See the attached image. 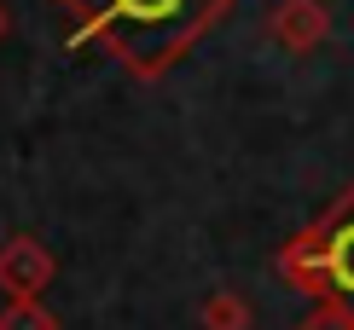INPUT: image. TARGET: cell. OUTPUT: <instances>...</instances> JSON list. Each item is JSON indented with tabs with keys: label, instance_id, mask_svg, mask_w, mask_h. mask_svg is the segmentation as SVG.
Masks as SVG:
<instances>
[{
	"label": "cell",
	"instance_id": "obj_4",
	"mask_svg": "<svg viewBox=\"0 0 354 330\" xmlns=\"http://www.w3.org/2000/svg\"><path fill=\"white\" fill-rule=\"evenodd\" d=\"M268 35L285 52H314L319 41L331 35V12L319 6V0H279L268 12Z\"/></svg>",
	"mask_w": 354,
	"mask_h": 330
},
{
	"label": "cell",
	"instance_id": "obj_3",
	"mask_svg": "<svg viewBox=\"0 0 354 330\" xmlns=\"http://www.w3.org/2000/svg\"><path fill=\"white\" fill-rule=\"evenodd\" d=\"M53 284V255L35 244V237H12V244H0V290L12 295V302H29V295H41Z\"/></svg>",
	"mask_w": 354,
	"mask_h": 330
},
{
	"label": "cell",
	"instance_id": "obj_7",
	"mask_svg": "<svg viewBox=\"0 0 354 330\" xmlns=\"http://www.w3.org/2000/svg\"><path fill=\"white\" fill-rule=\"evenodd\" d=\"M297 330H354V307H348V302H337V295H319V307L308 313Z\"/></svg>",
	"mask_w": 354,
	"mask_h": 330
},
{
	"label": "cell",
	"instance_id": "obj_5",
	"mask_svg": "<svg viewBox=\"0 0 354 330\" xmlns=\"http://www.w3.org/2000/svg\"><path fill=\"white\" fill-rule=\"evenodd\" d=\"M203 330H250V307L232 290H221L203 302Z\"/></svg>",
	"mask_w": 354,
	"mask_h": 330
},
{
	"label": "cell",
	"instance_id": "obj_6",
	"mask_svg": "<svg viewBox=\"0 0 354 330\" xmlns=\"http://www.w3.org/2000/svg\"><path fill=\"white\" fill-rule=\"evenodd\" d=\"M0 330H58V319L29 295V302H12L6 313H0Z\"/></svg>",
	"mask_w": 354,
	"mask_h": 330
},
{
	"label": "cell",
	"instance_id": "obj_2",
	"mask_svg": "<svg viewBox=\"0 0 354 330\" xmlns=\"http://www.w3.org/2000/svg\"><path fill=\"white\" fill-rule=\"evenodd\" d=\"M279 273L308 295H337L354 307V186L314 220L302 237H290L279 255Z\"/></svg>",
	"mask_w": 354,
	"mask_h": 330
},
{
	"label": "cell",
	"instance_id": "obj_8",
	"mask_svg": "<svg viewBox=\"0 0 354 330\" xmlns=\"http://www.w3.org/2000/svg\"><path fill=\"white\" fill-rule=\"evenodd\" d=\"M0 23H6V18H0Z\"/></svg>",
	"mask_w": 354,
	"mask_h": 330
},
{
	"label": "cell",
	"instance_id": "obj_1",
	"mask_svg": "<svg viewBox=\"0 0 354 330\" xmlns=\"http://www.w3.org/2000/svg\"><path fill=\"white\" fill-rule=\"evenodd\" d=\"M82 41H99L140 76H157L209 29L232 0H58Z\"/></svg>",
	"mask_w": 354,
	"mask_h": 330
}]
</instances>
